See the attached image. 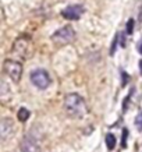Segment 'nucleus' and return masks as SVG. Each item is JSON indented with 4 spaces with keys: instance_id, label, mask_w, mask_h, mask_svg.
Segmentation results:
<instances>
[{
    "instance_id": "f257e3e1",
    "label": "nucleus",
    "mask_w": 142,
    "mask_h": 152,
    "mask_svg": "<svg viewBox=\"0 0 142 152\" xmlns=\"http://www.w3.org/2000/svg\"><path fill=\"white\" fill-rule=\"evenodd\" d=\"M64 109L67 115L74 119H82L87 113V105L78 94H70L64 99Z\"/></svg>"
},
{
    "instance_id": "f03ea898",
    "label": "nucleus",
    "mask_w": 142,
    "mask_h": 152,
    "mask_svg": "<svg viewBox=\"0 0 142 152\" xmlns=\"http://www.w3.org/2000/svg\"><path fill=\"white\" fill-rule=\"evenodd\" d=\"M74 39H75V31L70 25L57 29L52 37V41L55 42L56 45H67V43H71Z\"/></svg>"
},
{
    "instance_id": "7ed1b4c3",
    "label": "nucleus",
    "mask_w": 142,
    "mask_h": 152,
    "mask_svg": "<svg viewBox=\"0 0 142 152\" xmlns=\"http://www.w3.org/2000/svg\"><path fill=\"white\" fill-rule=\"evenodd\" d=\"M3 70L14 83H18L20 78H21V74H23V64L15 61V60L7 59L3 63Z\"/></svg>"
},
{
    "instance_id": "20e7f679",
    "label": "nucleus",
    "mask_w": 142,
    "mask_h": 152,
    "mask_svg": "<svg viewBox=\"0 0 142 152\" xmlns=\"http://www.w3.org/2000/svg\"><path fill=\"white\" fill-rule=\"evenodd\" d=\"M31 81L32 84L35 85L36 88L39 89H46V88L50 85V75L49 73L43 69H38V70H33L31 73Z\"/></svg>"
},
{
    "instance_id": "39448f33",
    "label": "nucleus",
    "mask_w": 142,
    "mask_h": 152,
    "mask_svg": "<svg viewBox=\"0 0 142 152\" xmlns=\"http://www.w3.org/2000/svg\"><path fill=\"white\" fill-rule=\"evenodd\" d=\"M29 49H31V41H29V38L21 37L14 42V48H13L14 53L17 56H20V57H23V59H27L28 57Z\"/></svg>"
},
{
    "instance_id": "423d86ee",
    "label": "nucleus",
    "mask_w": 142,
    "mask_h": 152,
    "mask_svg": "<svg viewBox=\"0 0 142 152\" xmlns=\"http://www.w3.org/2000/svg\"><path fill=\"white\" fill-rule=\"evenodd\" d=\"M61 14H63V17L67 20H78L84 14V7L81 4L67 6V7L61 11Z\"/></svg>"
},
{
    "instance_id": "0eeeda50",
    "label": "nucleus",
    "mask_w": 142,
    "mask_h": 152,
    "mask_svg": "<svg viewBox=\"0 0 142 152\" xmlns=\"http://www.w3.org/2000/svg\"><path fill=\"white\" fill-rule=\"evenodd\" d=\"M23 152H41V142L32 135H27L21 144Z\"/></svg>"
},
{
    "instance_id": "6e6552de",
    "label": "nucleus",
    "mask_w": 142,
    "mask_h": 152,
    "mask_svg": "<svg viewBox=\"0 0 142 152\" xmlns=\"http://www.w3.org/2000/svg\"><path fill=\"white\" fill-rule=\"evenodd\" d=\"M14 131V123L10 119H1L0 121V135H1V140L6 141L11 137V134Z\"/></svg>"
},
{
    "instance_id": "1a4fd4ad",
    "label": "nucleus",
    "mask_w": 142,
    "mask_h": 152,
    "mask_svg": "<svg viewBox=\"0 0 142 152\" xmlns=\"http://www.w3.org/2000/svg\"><path fill=\"white\" fill-rule=\"evenodd\" d=\"M106 147H107V149H110V151H113L116 148V137L113 134H107V135H106Z\"/></svg>"
},
{
    "instance_id": "9d476101",
    "label": "nucleus",
    "mask_w": 142,
    "mask_h": 152,
    "mask_svg": "<svg viewBox=\"0 0 142 152\" xmlns=\"http://www.w3.org/2000/svg\"><path fill=\"white\" fill-rule=\"evenodd\" d=\"M28 117H29V110L25 109V107L20 109L18 110V119L21 120V121H25V120H28Z\"/></svg>"
},
{
    "instance_id": "9b49d317",
    "label": "nucleus",
    "mask_w": 142,
    "mask_h": 152,
    "mask_svg": "<svg viewBox=\"0 0 142 152\" xmlns=\"http://www.w3.org/2000/svg\"><path fill=\"white\" fill-rule=\"evenodd\" d=\"M135 126H137L138 131H142V110L138 112L137 117H135Z\"/></svg>"
},
{
    "instance_id": "f8f14e48",
    "label": "nucleus",
    "mask_w": 142,
    "mask_h": 152,
    "mask_svg": "<svg viewBox=\"0 0 142 152\" xmlns=\"http://www.w3.org/2000/svg\"><path fill=\"white\" fill-rule=\"evenodd\" d=\"M127 135H128V130L124 129V131H123V138H121V147H123V148L127 147Z\"/></svg>"
},
{
    "instance_id": "ddd939ff",
    "label": "nucleus",
    "mask_w": 142,
    "mask_h": 152,
    "mask_svg": "<svg viewBox=\"0 0 142 152\" xmlns=\"http://www.w3.org/2000/svg\"><path fill=\"white\" fill-rule=\"evenodd\" d=\"M134 20L131 18V20H128V23H127V34H133V31H134Z\"/></svg>"
},
{
    "instance_id": "4468645a",
    "label": "nucleus",
    "mask_w": 142,
    "mask_h": 152,
    "mask_svg": "<svg viewBox=\"0 0 142 152\" xmlns=\"http://www.w3.org/2000/svg\"><path fill=\"white\" fill-rule=\"evenodd\" d=\"M117 41H119V35L114 38V42H113V45H111V49H110V55H114L116 46H117Z\"/></svg>"
},
{
    "instance_id": "2eb2a0df",
    "label": "nucleus",
    "mask_w": 142,
    "mask_h": 152,
    "mask_svg": "<svg viewBox=\"0 0 142 152\" xmlns=\"http://www.w3.org/2000/svg\"><path fill=\"white\" fill-rule=\"evenodd\" d=\"M121 75L124 77V81L121 83V85H123V87H125V85H127V78H128V75H127V73H125V71H123V73H121Z\"/></svg>"
},
{
    "instance_id": "dca6fc26",
    "label": "nucleus",
    "mask_w": 142,
    "mask_h": 152,
    "mask_svg": "<svg viewBox=\"0 0 142 152\" xmlns=\"http://www.w3.org/2000/svg\"><path fill=\"white\" fill-rule=\"evenodd\" d=\"M138 52H139V53L142 55V41L139 42V43H138Z\"/></svg>"
},
{
    "instance_id": "f3484780",
    "label": "nucleus",
    "mask_w": 142,
    "mask_h": 152,
    "mask_svg": "<svg viewBox=\"0 0 142 152\" xmlns=\"http://www.w3.org/2000/svg\"><path fill=\"white\" fill-rule=\"evenodd\" d=\"M139 71H141V74H142V60L139 61Z\"/></svg>"
}]
</instances>
